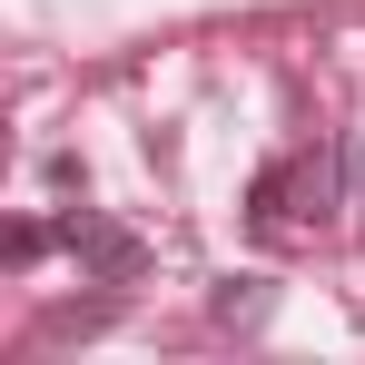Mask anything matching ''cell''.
Masks as SVG:
<instances>
[{"label": "cell", "mask_w": 365, "mask_h": 365, "mask_svg": "<svg viewBox=\"0 0 365 365\" xmlns=\"http://www.w3.org/2000/svg\"><path fill=\"white\" fill-rule=\"evenodd\" d=\"M326 187H336V158H326V148H316V158H267L257 187H247V227L267 247H287L306 207H326Z\"/></svg>", "instance_id": "obj_1"}, {"label": "cell", "mask_w": 365, "mask_h": 365, "mask_svg": "<svg viewBox=\"0 0 365 365\" xmlns=\"http://www.w3.org/2000/svg\"><path fill=\"white\" fill-rule=\"evenodd\" d=\"M60 237H69V257H89L99 287H138V267H148V247L128 237V227H109V217H89V207H69Z\"/></svg>", "instance_id": "obj_2"}, {"label": "cell", "mask_w": 365, "mask_h": 365, "mask_svg": "<svg viewBox=\"0 0 365 365\" xmlns=\"http://www.w3.org/2000/svg\"><path fill=\"white\" fill-rule=\"evenodd\" d=\"M40 257H50V227H30V217H20V227H10V267H40Z\"/></svg>", "instance_id": "obj_3"}]
</instances>
